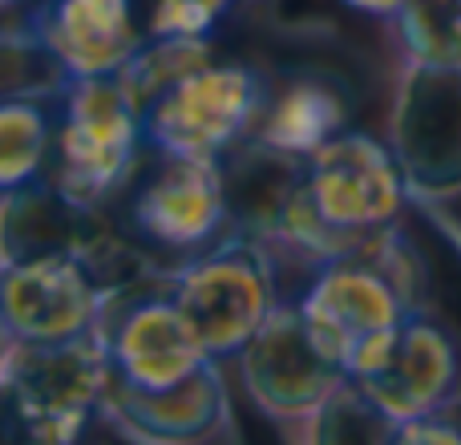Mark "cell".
<instances>
[{
    "instance_id": "1",
    "label": "cell",
    "mask_w": 461,
    "mask_h": 445,
    "mask_svg": "<svg viewBox=\"0 0 461 445\" xmlns=\"http://www.w3.org/2000/svg\"><path fill=\"white\" fill-rule=\"evenodd\" d=\"M295 308L320 352L348 381L368 373L397 328L417 312V263L397 227L376 231L357 251L320 263Z\"/></svg>"
},
{
    "instance_id": "2",
    "label": "cell",
    "mask_w": 461,
    "mask_h": 445,
    "mask_svg": "<svg viewBox=\"0 0 461 445\" xmlns=\"http://www.w3.org/2000/svg\"><path fill=\"white\" fill-rule=\"evenodd\" d=\"M146 150L142 110L122 77H61L45 178L69 207L97 211L130 183Z\"/></svg>"
},
{
    "instance_id": "3",
    "label": "cell",
    "mask_w": 461,
    "mask_h": 445,
    "mask_svg": "<svg viewBox=\"0 0 461 445\" xmlns=\"http://www.w3.org/2000/svg\"><path fill=\"white\" fill-rule=\"evenodd\" d=\"M271 94L243 61H203L178 73L142 105L146 150L158 159L223 162L251 142Z\"/></svg>"
},
{
    "instance_id": "4",
    "label": "cell",
    "mask_w": 461,
    "mask_h": 445,
    "mask_svg": "<svg viewBox=\"0 0 461 445\" xmlns=\"http://www.w3.org/2000/svg\"><path fill=\"white\" fill-rule=\"evenodd\" d=\"M170 292L219 365L235 360L284 304L259 235H230L211 243L178 268Z\"/></svg>"
},
{
    "instance_id": "5",
    "label": "cell",
    "mask_w": 461,
    "mask_h": 445,
    "mask_svg": "<svg viewBox=\"0 0 461 445\" xmlns=\"http://www.w3.org/2000/svg\"><path fill=\"white\" fill-rule=\"evenodd\" d=\"M300 191L344 251H357L376 231L397 227L405 203L413 199L393 146L352 126L303 159Z\"/></svg>"
},
{
    "instance_id": "6",
    "label": "cell",
    "mask_w": 461,
    "mask_h": 445,
    "mask_svg": "<svg viewBox=\"0 0 461 445\" xmlns=\"http://www.w3.org/2000/svg\"><path fill=\"white\" fill-rule=\"evenodd\" d=\"M113 292L102 284L89 247H57L5 263L0 312L5 341L57 344L102 328Z\"/></svg>"
},
{
    "instance_id": "7",
    "label": "cell",
    "mask_w": 461,
    "mask_h": 445,
    "mask_svg": "<svg viewBox=\"0 0 461 445\" xmlns=\"http://www.w3.org/2000/svg\"><path fill=\"white\" fill-rule=\"evenodd\" d=\"M389 146L413 199L446 203L461 195V69L405 61L393 94Z\"/></svg>"
},
{
    "instance_id": "8",
    "label": "cell",
    "mask_w": 461,
    "mask_h": 445,
    "mask_svg": "<svg viewBox=\"0 0 461 445\" xmlns=\"http://www.w3.org/2000/svg\"><path fill=\"white\" fill-rule=\"evenodd\" d=\"M235 360L251 405L276 422H312L348 381L312 341L295 300L279 304Z\"/></svg>"
},
{
    "instance_id": "9",
    "label": "cell",
    "mask_w": 461,
    "mask_h": 445,
    "mask_svg": "<svg viewBox=\"0 0 461 445\" xmlns=\"http://www.w3.org/2000/svg\"><path fill=\"white\" fill-rule=\"evenodd\" d=\"M102 341L110 352L113 381L126 389H170L199 368L215 365L175 292L110 300Z\"/></svg>"
},
{
    "instance_id": "10",
    "label": "cell",
    "mask_w": 461,
    "mask_h": 445,
    "mask_svg": "<svg viewBox=\"0 0 461 445\" xmlns=\"http://www.w3.org/2000/svg\"><path fill=\"white\" fill-rule=\"evenodd\" d=\"M230 219L235 211L223 162L158 159V170L130 195V227L162 251H207Z\"/></svg>"
},
{
    "instance_id": "11",
    "label": "cell",
    "mask_w": 461,
    "mask_h": 445,
    "mask_svg": "<svg viewBox=\"0 0 461 445\" xmlns=\"http://www.w3.org/2000/svg\"><path fill=\"white\" fill-rule=\"evenodd\" d=\"M29 32L61 77H118L142 53L146 16L142 0H41Z\"/></svg>"
},
{
    "instance_id": "12",
    "label": "cell",
    "mask_w": 461,
    "mask_h": 445,
    "mask_svg": "<svg viewBox=\"0 0 461 445\" xmlns=\"http://www.w3.org/2000/svg\"><path fill=\"white\" fill-rule=\"evenodd\" d=\"M357 385L393 422H413V417L441 413L457 397L461 352L454 336L417 308L397 328L389 349L373 360V368L357 377Z\"/></svg>"
},
{
    "instance_id": "13",
    "label": "cell",
    "mask_w": 461,
    "mask_h": 445,
    "mask_svg": "<svg viewBox=\"0 0 461 445\" xmlns=\"http://www.w3.org/2000/svg\"><path fill=\"white\" fill-rule=\"evenodd\" d=\"M102 413L142 445H203L227 422V389L219 360L170 389H126L113 381Z\"/></svg>"
},
{
    "instance_id": "14",
    "label": "cell",
    "mask_w": 461,
    "mask_h": 445,
    "mask_svg": "<svg viewBox=\"0 0 461 445\" xmlns=\"http://www.w3.org/2000/svg\"><path fill=\"white\" fill-rule=\"evenodd\" d=\"M340 130H348L344 126V97L328 81H295L292 89L267 102L251 142L303 162Z\"/></svg>"
},
{
    "instance_id": "15",
    "label": "cell",
    "mask_w": 461,
    "mask_h": 445,
    "mask_svg": "<svg viewBox=\"0 0 461 445\" xmlns=\"http://www.w3.org/2000/svg\"><path fill=\"white\" fill-rule=\"evenodd\" d=\"M57 134V89L53 94H8L0 102V186L21 191L45 178Z\"/></svg>"
},
{
    "instance_id": "16",
    "label": "cell",
    "mask_w": 461,
    "mask_h": 445,
    "mask_svg": "<svg viewBox=\"0 0 461 445\" xmlns=\"http://www.w3.org/2000/svg\"><path fill=\"white\" fill-rule=\"evenodd\" d=\"M389 24L409 65L461 69V0H405Z\"/></svg>"
},
{
    "instance_id": "17",
    "label": "cell",
    "mask_w": 461,
    "mask_h": 445,
    "mask_svg": "<svg viewBox=\"0 0 461 445\" xmlns=\"http://www.w3.org/2000/svg\"><path fill=\"white\" fill-rule=\"evenodd\" d=\"M397 425L376 401L365 397L357 381H344L324 409L308 422L312 445H393Z\"/></svg>"
},
{
    "instance_id": "18",
    "label": "cell",
    "mask_w": 461,
    "mask_h": 445,
    "mask_svg": "<svg viewBox=\"0 0 461 445\" xmlns=\"http://www.w3.org/2000/svg\"><path fill=\"white\" fill-rule=\"evenodd\" d=\"M89 425V413L32 401L16 389H5V422H0V445H77Z\"/></svg>"
},
{
    "instance_id": "19",
    "label": "cell",
    "mask_w": 461,
    "mask_h": 445,
    "mask_svg": "<svg viewBox=\"0 0 461 445\" xmlns=\"http://www.w3.org/2000/svg\"><path fill=\"white\" fill-rule=\"evenodd\" d=\"M393 445H461V425L449 422V417H441V413L413 417V422L397 425Z\"/></svg>"
},
{
    "instance_id": "20",
    "label": "cell",
    "mask_w": 461,
    "mask_h": 445,
    "mask_svg": "<svg viewBox=\"0 0 461 445\" xmlns=\"http://www.w3.org/2000/svg\"><path fill=\"white\" fill-rule=\"evenodd\" d=\"M344 5H348L352 13H360V16H376V21H393V16H397V8L405 5V0H344Z\"/></svg>"
},
{
    "instance_id": "21",
    "label": "cell",
    "mask_w": 461,
    "mask_h": 445,
    "mask_svg": "<svg viewBox=\"0 0 461 445\" xmlns=\"http://www.w3.org/2000/svg\"><path fill=\"white\" fill-rule=\"evenodd\" d=\"M5 5H8V8H13V5H21V0H5Z\"/></svg>"
}]
</instances>
